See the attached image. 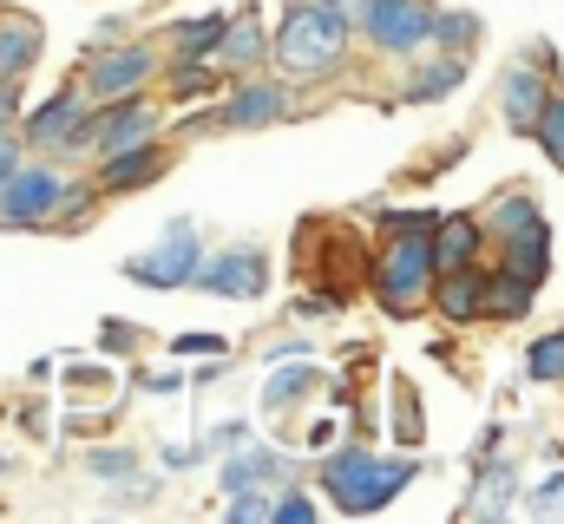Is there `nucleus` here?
I'll return each instance as SVG.
<instances>
[{"label": "nucleus", "instance_id": "nucleus-1", "mask_svg": "<svg viewBox=\"0 0 564 524\" xmlns=\"http://www.w3.org/2000/svg\"><path fill=\"white\" fill-rule=\"evenodd\" d=\"M348 59H355V26L335 0H289L270 26V73H282L295 92L341 79Z\"/></svg>", "mask_w": 564, "mask_h": 524}, {"label": "nucleus", "instance_id": "nucleus-2", "mask_svg": "<svg viewBox=\"0 0 564 524\" xmlns=\"http://www.w3.org/2000/svg\"><path fill=\"white\" fill-rule=\"evenodd\" d=\"M414 479H421V459H414V452L381 459V452H375V446H361V439L328 446V452H322V472H315L322 499H328L335 512H348V518H368V512L394 505Z\"/></svg>", "mask_w": 564, "mask_h": 524}, {"label": "nucleus", "instance_id": "nucleus-3", "mask_svg": "<svg viewBox=\"0 0 564 524\" xmlns=\"http://www.w3.org/2000/svg\"><path fill=\"white\" fill-rule=\"evenodd\" d=\"M20 144L40 151V157H53V164H66V171L73 164H93L99 144H93V99H86V86L66 79L40 106H26L20 112Z\"/></svg>", "mask_w": 564, "mask_h": 524}, {"label": "nucleus", "instance_id": "nucleus-4", "mask_svg": "<svg viewBox=\"0 0 564 524\" xmlns=\"http://www.w3.org/2000/svg\"><path fill=\"white\" fill-rule=\"evenodd\" d=\"M368 282H375V302H381L394 321H421L426 315V288H433L426 230H388L381 250L368 256Z\"/></svg>", "mask_w": 564, "mask_h": 524}, {"label": "nucleus", "instance_id": "nucleus-5", "mask_svg": "<svg viewBox=\"0 0 564 524\" xmlns=\"http://www.w3.org/2000/svg\"><path fill=\"white\" fill-rule=\"evenodd\" d=\"M295 106H302V92L263 66V73H237L224 86V99L210 106V119H217V131H270L282 119H295Z\"/></svg>", "mask_w": 564, "mask_h": 524}, {"label": "nucleus", "instance_id": "nucleus-6", "mask_svg": "<svg viewBox=\"0 0 564 524\" xmlns=\"http://www.w3.org/2000/svg\"><path fill=\"white\" fill-rule=\"evenodd\" d=\"M158 73H164V53L151 46V40H112V46H93L86 53V73H79V86H86V99L93 106H106V99H126V92H151L158 86Z\"/></svg>", "mask_w": 564, "mask_h": 524}, {"label": "nucleus", "instance_id": "nucleus-7", "mask_svg": "<svg viewBox=\"0 0 564 524\" xmlns=\"http://www.w3.org/2000/svg\"><path fill=\"white\" fill-rule=\"evenodd\" d=\"M197 256H204V237H197V223L191 217H171L164 230H158V243L139 250V256L119 262V275L126 282H139V288H191V275H197Z\"/></svg>", "mask_w": 564, "mask_h": 524}, {"label": "nucleus", "instance_id": "nucleus-8", "mask_svg": "<svg viewBox=\"0 0 564 524\" xmlns=\"http://www.w3.org/2000/svg\"><path fill=\"white\" fill-rule=\"evenodd\" d=\"M59 184H66V164L26 151L20 171L0 184V230H53V204H59Z\"/></svg>", "mask_w": 564, "mask_h": 524}, {"label": "nucleus", "instance_id": "nucleus-9", "mask_svg": "<svg viewBox=\"0 0 564 524\" xmlns=\"http://www.w3.org/2000/svg\"><path fill=\"white\" fill-rule=\"evenodd\" d=\"M426 20H433V0H368L355 20V40L381 59H414L426 53Z\"/></svg>", "mask_w": 564, "mask_h": 524}, {"label": "nucleus", "instance_id": "nucleus-10", "mask_svg": "<svg viewBox=\"0 0 564 524\" xmlns=\"http://www.w3.org/2000/svg\"><path fill=\"white\" fill-rule=\"evenodd\" d=\"M191 288H204L217 302H257V295H270V250L263 243H224V250L197 256Z\"/></svg>", "mask_w": 564, "mask_h": 524}, {"label": "nucleus", "instance_id": "nucleus-11", "mask_svg": "<svg viewBox=\"0 0 564 524\" xmlns=\"http://www.w3.org/2000/svg\"><path fill=\"white\" fill-rule=\"evenodd\" d=\"M151 138H164V106H158L151 92H126V99L93 106V144H99V157H106V151L151 144Z\"/></svg>", "mask_w": 564, "mask_h": 524}, {"label": "nucleus", "instance_id": "nucleus-12", "mask_svg": "<svg viewBox=\"0 0 564 524\" xmlns=\"http://www.w3.org/2000/svg\"><path fill=\"white\" fill-rule=\"evenodd\" d=\"M171 171V144L151 138V144H132V151H106L86 164V177L99 184V197H132V190H151L158 177Z\"/></svg>", "mask_w": 564, "mask_h": 524}, {"label": "nucleus", "instance_id": "nucleus-13", "mask_svg": "<svg viewBox=\"0 0 564 524\" xmlns=\"http://www.w3.org/2000/svg\"><path fill=\"white\" fill-rule=\"evenodd\" d=\"M210 59L224 66V79H237V73H263V66H270V20H263V7H257V0H243V7L224 20V33H217Z\"/></svg>", "mask_w": 564, "mask_h": 524}, {"label": "nucleus", "instance_id": "nucleus-14", "mask_svg": "<svg viewBox=\"0 0 564 524\" xmlns=\"http://www.w3.org/2000/svg\"><path fill=\"white\" fill-rule=\"evenodd\" d=\"M426 315H440L446 328H479L486 321V262L473 269H440L426 288Z\"/></svg>", "mask_w": 564, "mask_h": 524}, {"label": "nucleus", "instance_id": "nucleus-15", "mask_svg": "<svg viewBox=\"0 0 564 524\" xmlns=\"http://www.w3.org/2000/svg\"><path fill=\"white\" fill-rule=\"evenodd\" d=\"M486 230H479V210H440L433 217V230H426V262H433V275L440 269H473V262H486Z\"/></svg>", "mask_w": 564, "mask_h": 524}, {"label": "nucleus", "instance_id": "nucleus-16", "mask_svg": "<svg viewBox=\"0 0 564 524\" xmlns=\"http://www.w3.org/2000/svg\"><path fill=\"white\" fill-rule=\"evenodd\" d=\"M545 99H552V73L545 66L512 59L499 73V119H506V131H532V119L545 112Z\"/></svg>", "mask_w": 564, "mask_h": 524}, {"label": "nucleus", "instance_id": "nucleus-17", "mask_svg": "<svg viewBox=\"0 0 564 524\" xmlns=\"http://www.w3.org/2000/svg\"><path fill=\"white\" fill-rule=\"evenodd\" d=\"M282 479H289V459H282L276 446H257V439L230 446V452H224V466H217L224 499H230V492H257V485H282Z\"/></svg>", "mask_w": 564, "mask_h": 524}, {"label": "nucleus", "instance_id": "nucleus-18", "mask_svg": "<svg viewBox=\"0 0 564 524\" xmlns=\"http://www.w3.org/2000/svg\"><path fill=\"white\" fill-rule=\"evenodd\" d=\"M414 73H408V86H401V106H440V99H453L459 86H466V73H473V53H440V59H408Z\"/></svg>", "mask_w": 564, "mask_h": 524}, {"label": "nucleus", "instance_id": "nucleus-19", "mask_svg": "<svg viewBox=\"0 0 564 524\" xmlns=\"http://www.w3.org/2000/svg\"><path fill=\"white\" fill-rule=\"evenodd\" d=\"M46 53V26L20 7H0V79H26Z\"/></svg>", "mask_w": 564, "mask_h": 524}, {"label": "nucleus", "instance_id": "nucleus-20", "mask_svg": "<svg viewBox=\"0 0 564 524\" xmlns=\"http://www.w3.org/2000/svg\"><path fill=\"white\" fill-rule=\"evenodd\" d=\"M328 387V374L308 361V354H289V361H270V381H263V413H295L308 393Z\"/></svg>", "mask_w": 564, "mask_h": 524}, {"label": "nucleus", "instance_id": "nucleus-21", "mask_svg": "<svg viewBox=\"0 0 564 524\" xmlns=\"http://www.w3.org/2000/svg\"><path fill=\"white\" fill-rule=\"evenodd\" d=\"M539 223H545V210H539V197H532L525 184L499 190V197L479 210V230H486V243H506V237H519V230H539Z\"/></svg>", "mask_w": 564, "mask_h": 524}, {"label": "nucleus", "instance_id": "nucleus-22", "mask_svg": "<svg viewBox=\"0 0 564 524\" xmlns=\"http://www.w3.org/2000/svg\"><path fill=\"white\" fill-rule=\"evenodd\" d=\"M492 250H499L492 269H506V275L545 288V275H552V230H545V223H539V230H519V237H506V243H492Z\"/></svg>", "mask_w": 564, "mask_h": 524}, {"label": "nucleus", "instance_id": "nucleus-23", "mask_svg": "<svg viewBox=\"0 0 564 524\" xmlns=\"http://www.w3.org/2000/svg\"><path fill=\"white\" fill-rule=\"evenodd\" d=\"M164 92L177 99V106H191V99H217L224 92V66L217 59H164Z\"/></svg>", "mask_w": 564, "mask_h": 524}, {"label": "nucleus", "instance_id": "nucleus-24", "mask_svg": "<svg viewBox=\"0 0 564 524\" xmlns=\"http://www.w3.org/2000/svg\"><path fill=\"white\" fill-rule=\"evenodd\" d=\"M512 499H519V472H512L506 459H492V466H479V479H473L466 518H506V512H512Z\"/></svg>", "mask_w": 564, "mask_h": 524}, {"label": "nucleus", "instance_id": "nucleus-25", "mask_svg": "<svg viewBox=\"0 0 564 524\" xmlns=\"http://www.w3.org/2000/svg\"><path fill=\"white\" fill-rule=\"evenodd\" d=\"M479 13H466V7H433V20H426V53H473L479 46Z\"/></svg>", "mask_w": 564, "mask_h": 524}, {"label": "nucleus", "instance_id": "nucleus-26", "mask_svg": "<svg viewBox=\"0 0 564 524\" xmlns=\"http://www.w3.org/2000/svg\"><path fill=\"white\" fill-rule=\"evenodd\" d=\"M532 302H539L532 282H519V275H506V269H486V321H525Z\"/></svg>", "mask_w": 564, "mask_h": 524}, {"label": "nucleus", "instance_id": "nucleus-27", "mask_svg": "<svg viewBox=\"0 0 564 524\" xmlns=\"http://www.w3.org/2000/svg\"><path fill=\"white\" fill-rule=\"evenodd\" d=\"M224 20H230V13H197V20H177V26H171V59H210V46H217Z\"/></svg>", "mask_w": 564, "mask_h": 524}, {"label": "nucleus", "instance_id": "nucleus-28", "mask_svg": "<svg viewBox=\"0 0 564 524\" xmlns=\"http://www.w3.org/2000/svg\"><path fill=\"white\" fill-rule=\"evenodd\" d=\"M525 138H539V151H545V164L552 171H564V92L552 86V99H545V112L532 119V131Z\"/></svg>", "mask_w": 564, "mask_h": 524}, {"label": "nucleus", "instance_id": "nucleus-29", "mask_svg": "<svg viewBox=\"0 0 564 524\" xmlns=\"http://www.w3.org/2000/svg\"><path fill=\"white\" fill-rule=\"evenodd\" d=\"M525 374H532L539 387H558V381H564V328L539 335V341L525 348Z\"/></svg>", "mask_w": 564, "mask_h": 524}, {"label": "nucleus", "instance_id": "nucleus-30", "mask_svg": "<svg viewBox=\"0 0 564 524\" xmlns=\"http://www.w3.org/2000/svg\"><path fill=\"white\" fill-rule=\"evenodd\" d=\"M270 518L276 524H308V518H322V499H315L302 479H282V492L270 499Z\"/></svg>", "mask_w": 564, "mask_h": 524}, {"label": "nucleus", "instance_id": "nucleus-31", "mask_svg": "<svg viewBox=\"0 0 564 524\" xmlns=\"http://www.w3.org/2000/svg\"><path fill=\"white\" fill-rule=\"evenodd\" d=\"M426 419H421V393L408 387V381H394V439L401 446H421Z\"/></svg>", "mask_w": 564, "mask_h": 524}, {"label": "nucleus", "instance_id": "nucleus-32", "mask_svg": "<svg viewBox=\"0 0 564 524\" xmlns=\"http://www.w3.org/2000/svg\"><path fill=\"white\" fill-rule=\"evenodd\" d=\"M86 466H93V479H132L139 452H132V446H99V452H93Z\"/></svg>", "mask_w": 564, "mask_h": 524}, {"label": "nucleus", "instance_id": "nucleus-33", "mask_svg": "<svg viewBox=\"0 0 564 524\" xmlns=\"http://www.w3.org/2000/svg\"><path fill=\"white\" fill-rule=\"evenodd\" d=\"M270 518V492H230V524H263Z\"/></svg>", "mask_w": 564, "mask_h": 524}, {"label": "nucleus", "instance_id": "nucleus-34", "mask_svg": "<svg viewBox=\"0 0 564 524\" xmlns=\"http://www.w3.org/2000/svg\"><path fill=\"white\" fill-rule=\"evenodd\" d=\"M132 387H139V393H184L191 381H184V374H171V368H132Z\"/></svg>", "mask_w": 564, "mask_h": 524}, {"label": "nucleus", "instance_id": "nucleus-35", "mask_svg": "<svg viewBox=\"0 0 564 524\" xmlns=\"http://www.w3.org/2000/svg\"><path fill=\"white\" fill-rule=\"evenodd\" d=\"M243 439H257L250 419H217V433L204 439V452H230V446H243Z\"/></svg>", "mask_w": 564, "mask_h": 524}, {"label": "nucleus", "instance_id": "nucleus-36", "mask_svg": "<svg viewBox=\"0 0 564 524\" xmlns=\"http://www.w3.org/2000/svg\"><path fill=\"white\" fill-rule=\"evenodd\" d=\"M99 348H106V354H132V348H139V328H132V321H106V328H99Z\"/></svg>", "mask_w": 564, "mask_h": 524}, {"label": "nucleus", "instance_id": "nucleus-37", "mask_svg": "<svg viewBox=\"0 0 564 524\" xmlns=\"http://www.w3.org/2000/svg\"><path fill=\"white\" fill-rule=\"evenodd\" d=\"M525 512H564V472H552L545 485H532V499H525Z\"/></svg>", "mask_w": 564, "mask_h": 524}, {"label": "nucleus", "instance_id": "nucleus-38", "mask_svg": "<svg viewBox=\"0 0 564 524\" xmlns=\"http://www.w3.org/2000/svg\"><path fill=\"white\" fill-rule=\"evenodd\" d=\"M26 112V79H0V125H20Z\"/></svg>", "mask_w": 564, "mask_h": 524}, {"label": "nucleus", "instance_id": "nucleus-39", "mask_svg": "<svg viewBox=\"0 0 564 524\" xmlns=\"http://www.w3.org/2000/svg\"><path fill=\"white\" fill-rule=\"evenodd\" d=\"M20 157H26V144H20V125H0V184L20 171Z\"/></svg>", "mask_w": 564, "mask_h": 524}, {"label": "nucleus", "instance_id": "nucleus-40", "mask_svg": "<svg viewBox=\"0 0 564 524\" xmlns=\"http://www.w3.org/2000/svg\"><path fill=\"white\" fill-rule=\"evenodd\" d=\"M171 354H230V341L224 335H177Z\"/></svg>", "mask_w": 564, "mask_h": 524}, {"label": "nucleus", "instance_id": "nucleus-41", "mask_svg": "<svg viewBox=\"0 0 564 524\" xmlns=\"http://www.w3.org/2000/svg\"><path fill=\"white\" fill-rule=\"evenodd\" d=\"M341 302H348V295H335V288H328V295H302L295 315H308V321H315V315H341Z\"/></svg>", "mask_w": 564, "mask_h": 524}, {"label": "nucleus", "instance_id": "nucleus-42", "mask_svg": "<svg viewBox=\"0 0 564 524\" xmlns=\"http://www.w3.org/2000/svg\"><path fill=\"white\" fill-rule=\"evenodd\" d=\"M112 40H126V13H106V20L93 26V46H112Z\"/></svg>", "mask_w": 564, "mask_h": 524}, {"label": "nucleus", "instance_id": "nucleus-43", "mask_svg": "<svg viewBox=\"0 0 564 524\" xmlns=\"http://www.w3.org/2000/svg\"><path fill=\"white\" fill-rule=\"evenodd\" d=\"M204 459V446H164V466L171 472H184V466H197Z\"/></svg>", "mask_w": 564, "mask_h": 524}, {"label": "nucleus", "instance_id": "nucleus-44", "mask_svg": "<svg viewBox=\"0 0 564 524\" xmlns=\"http://www.w3.org/2000/svg\"><path fill=\"white\" fill-rule=\"evenodd\" d=\"M328 426H335V419H308V446H315V452H322V446H328V439H335V433H328Z\"/></svg>", "mask_w": 564, "mask_h": 524}, {"label": "nucleus", "instance_id": "nucleus-45", "mask_svg": "<svg viewBox=\"0 0 564 524\" xmlns=\"http://www.w3.org/2000/svg\"><path fill=\"white\" fill-rule=\"evenodd\" d=\"M335 7H341V13H348V26H355V20H361V7H368V0H335Z\"/></svg>", "mask_w": 564, "mask_h": 524}, {"label": "nucleus", "instance_id": "nucleus-46", "mask_svg": "<svg viewBox=\"0 0 564 524\" xmlns=\"http://www.w3.org/2000/svg\"><path fill=\"white\" fill-rule=\"evenodd\" d=\"M0 479H7V452H0Z\"/></svg>", "mask_w": 564, "mask_h": 524}]
</instances>
